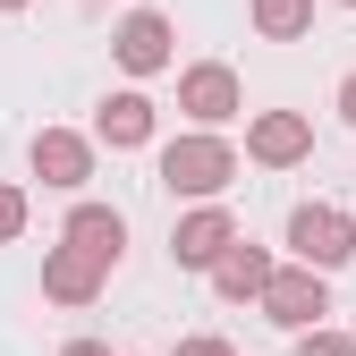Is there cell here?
<instances>
[{
	"instance_id": "cell-1",
	"label": "cell",
	"mask_w": 356,
	"mask_h": 356,
	"mask_svg": "<svg viewBox=\"0 0 356 356\" xmlns=\"http://www.w3.org/2000/svg\"><path fill=\"white\" fill-rule=\"evenodd\" d=\"M238 178V145L229 136H204V127H187V136L161 145V187L170 195H195V204H220V187Z\"/></svg>"
},
{
	"instance_id": "cell-2",
	"label": "cell",
	"mask_w": 356,
	"mask_h": 356,
	"mask_svg": "<svg viewBox=\"0 0 356 356\" xmlns=\"http://www.w3.org/2000/svg\"><path fill=\"white\" fill-rule=\"evenodd\" d=\"M289 254L305 263V272L331 280L339 263L356 254V220H348L339 204H297V212H289Z\"/></svg>"
},
{
	"instance_id": "cell-3",
	"label": "cell",
	"mask_w": 356,
	"mask_h": 356,
	"mask_svg": "<svg viewBox=\"0 0 356 356\" xmlns=\"http://www.w3.org/2000/svg\"><path fill=\"white\" fill-rule=\"evenodd\" d=\"M178 111H187L204 136H220V127L246 111V85H238V68H229V60H195L187 76H178Z\"/></svg>"
},
{
	"instance_id": "cell-4",
	"label": "cell",
	"mask_w": 356,
	"mask_h": 356,
	"mask_svg": "<svg viewBox=\"0 0 356 356\" xmlns=\"http://www.w3.org/2000/svg\"><path fill=\"white\" fill-rule=\"evenodd\" d=\"M254 305H263V314H272V323L297 339V331H323L331 289H323V272H305V263H280V272L263 280V297H254Z\"/></svg>"
},
{
	"instance_id": "cell-5",
	"label": "cell",
	"mask_w": 356,
	"mask_h": 356,
	"mask_svg": "<svg viewBox=\"0 0 356 356\" xmlns=\"http://www.w3.org/2000/svg\"><path fill=\"white\" fill-rule=\"evenodd\" d=\"M111 60H119L127 76H161V68L178 60V26H170L161 9H127V17L111 26Z\"/></svg>"
},
{
	"instance_id": "cell-6",
	"label": "cell",
	"mask_w": 356,
	"mask_h": 356,
	"mask_svg": "<svg viewBox=\"0 0 356 356\" xmlns=\"http://www.w3.org/2000/svg\"><path fill=\"white\" fill-rule=\"evenodd\" d=\"M229 246H238L229 204H195V212H178V229H170V263H178V272H212Z\"/></svg>"
},
{
	"instance_id": "cell-7",
	"label": "cell",
	"mask_w": 356,
	"mask_h": 356,
	"mask_svg": "<svg viewBox=\"0 0 356 356\" xmlns=\"http://www.w3.org/2000/svg\"><path fill=\"white\" fill-rule=\"evenodd\" d=\"M26 170L42 178V187L76 195L85 178H94V136H76V127H34V145H26Z\"/></svg>"
},
{
	"instance_id": "cell-8",
	"label": "cell",
	"mask_w": 356,
	"mask_h": 356,
	"mask_svg": "<svg viewBox=\"0 0 356 356\" xmlns=\"http://www.w3.org/2000/svg\"><path fill=\"white\" fill-rule=\"evenodd\" d=\"M305 153H314V119H305V111H254V119H246V161L297 170Z\"/></svg>"
},
{
	"instance_id": "cell-9",
	"label": "cell",
	"mask_w": 356,
	"mask_h": 356,
	"mask_svg": "<svg viewBox=\"0 0 356 356\" xmlns=\"http://www.w3.org/2000/svg\"><path fill=\"white\" fill-rule=\"evenodd\" d=\"M102 263L94 254H76V246H51V254H42V297H51V305H94L102 297Z\"/></svg>"
},
{
	"instance_id": "cell-10",
	"label": "cell",
	"mask_w": 356,
	"mask_h": 356,
	"mask_svg": "<svg viewBox=\"0 0 356 356\" xmlns=\"http://www.w3.org/2000/svg\"><path fill=\"white\" fill-rule=\"evenodd\" d=\"M94 136L111 145V153H136V145H153V94H136V85H119V94L94 111Z\"/></svg>"
},
{
	"instance_id": "cell-11",
	"label": "cell",
	"mask_w": 356,
	"mask_h": 356,
	"mask_svg": "<svg viewBox=\"0 0 356 356\" xmlns=\"http://www.w3.org/2000/svg\"><path fill=\"white\" fill-rule=\"evenodd\" d=\"M60 246L94 254L102 272H111V263H119V246H127V220H119L111 204H76V212H68V229H60Z\"/></svg>"
},
{
	"instance_id": "cell-12",
	"label": "cell",
	"mask_w": 356,
	"mask_h": 356,
	"mask_svg": "<svg viewBox=\"0 0 356 356\" xmlns=\"http://www.w3.org/2000/svg\"><path fill=\"white\" fill-rule=\"evenodd\" d=\"M272 272H280V263L263 254V246H246V238H238L229 254L212 263V297H220V305H246V297H263V280H272Z\"/></svg>"
},
{
	"instance_id": "cell-13",
	"label": "cell",
	"mask_w": 356,
	"mask_h": 356,
	"mask_svg": "<svg viewBox=\"0 0 356 356\" xmlns=\"http://www.w3.org/2000/svg\"><path fill=\"white\" fill-rule=\"evenodd\" d=\"M254 34H263V42H297V34H314V0H254Z\"/></svg>"
},
{
	"instance_id": "cell-14",
	"label": "cell",
	"mask_w": 356,
	"mask_h": 356,
	"mask_svg": "<svg viewBox=\"0 0 356 356\" xmlns=\"http://www.w3.org/2000/svg\"><path fill=\"white\" fill-rule=\"evenodd\" d=\"M26 238V187H0V246Z\"/></svg>"
},
{
	"instance_id": "cell-15",
	"label": "cell",
	"mask_w": 356,
	"mask_h": 356,
	"mask_svg": "<svg viewBox=\"0 0 356 356\" xmlns=\"http://www.w3.org/2000/svg\"><path fill=\"white\" fill-rule=\"evenodd\" d=\"M297 356H356L348 331H297Z\"/></svg>"
},
{
	"instance_id": "cell-16",
	"label": "cell",
	"mask_w": 356,
	"mask_h": 356,
	"mask_svg": "<svg viewBox=\"0 0 356 356\" xmlns=\"http://www.w3.org/2000/svg\"><path fill=\"white\" fill-rule=\"evenodd\" d=\"M178 356H238V348L220 339V331H195V339H178Z\"/></svg>"
},
{
	"instance_id": "cell-17",
	"label": "cell",
	"mask_w": 356,
	"mask_h": 356,
	"mask_svg": "<svg viewBox=\"0 0 356 356\" xmlns=\"http://www.w3.org/2000/svg\"><path fill=\"white\" fill-rule=\"evenodd\" d=\"M339 119H348V127H356V68H348V76H339Z\"/></svg>"
},
{
	"instance_id": "cell-18",
	"label": "cell",
	"mask_w": 356,
	"mask_h": 356,
	"mask_svg": "<svg viewBox=\"0 0 356 356\" xmlns=\"http://www.w3.org/2000/svg\"><path fill=\"white\" fill-rule=\"evenodd\" d=\"M60 356H111V348H102V339H68Z\"/></svg>"
},
{
	"instance_id": "cell-19",
	"label": "cell",
	"mask_w": 356,
	"mask_h": 356,
	"mask_svg": "<svg viewBox=\"0 0 356 356\" xmlns=\"http://www.w3.org/2000/svg\"><path fill=\"white\" fill-rule=\"evenodd\" d=\"M0 9H26V0H0Z\"/></svg>"
},
{
	"instance_id": "cell-20",
	"label": "cell",
	"mask_w": 356,
	"mask_h": 356,
	"mask_svg": "<svg viewBox=\"0 0 356 356\" xmlns=\"http://www.w3.org/2000/svg\"><path fill=\"white\" fill-rule=\"evenodd\" d=\"M339 9H356V0H339Z\"/></svg>"
},
{
	"instance_id": "cell-21",
	"label": "cell",
	"mask_w": 356,
	"mask_h": 356,
	"mask_svg": "<svg viewBox=\"0 0 356 356\" xmlns=\"http://www.w3.org/2000/svg\"><path fill=\"white\" fill-rule=\"evenodd\" d=\"M348 348H356V331H348Z\"/></svg>"
}]
</instances>
